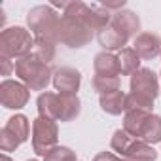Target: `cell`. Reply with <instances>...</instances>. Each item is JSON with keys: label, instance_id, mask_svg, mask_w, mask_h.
<instances>
[{"label": "cell", "instance_id": "28", "mask_svg": "<svg viewBox=\"0 0 161 161\" xmlns=\"http://www.w3.org/2000/svg\"><path fill=\"white\" fill-rule=\"evenodd\" d=\"M2 161H12V159H10V157H8L6 153H2Z\"/></svg>", "mask_w": 161, "mask_h": 161}, {"label": "cell", "instance_id": "8", "mask_svg": "<svg viewBox=\"0 0 161 161\" xmlns=\"http://www.w3.org/2000/svg\"><path fill=\"white\" fill-rule=\"evenodd\" d=\"M29 133H31L29 118L23 114L12 116L6 121V125L2 127V131H0V150L2 152L17 150L23 142L29 140Z\"/></svg>", "mask_w": 161, "mask_h": 161}, {"label": "cell", "instance_id": "1", "mask_svg": "<svg viewBox=\"0 0 161 161\" xmlns=\"http://www.w3.org/2000/svg\"><path fill=\"white\" fill-rule=\"evenodd\" d=\"M86 2H68L61 15L59 42L70 49H80L93 40V31L86 23Z\"/></svg>", "mask_w": 161, "mask_h": 161}, {"label": "cell", "instance_id": "2", "mask_svg": "<svg viewBox=\"0 0 161 161\" xmlns=\"http://www.w3.org/2000/svg\"><path fill=\"white\" fill-rule=\"evenodd\" d=\"M129 86H131V93H127V110L140 108V110L152 112L153 103L161 93L157 74L152 68H140L131 76Z\"/></svg>", "mask_w": 161, "mask_h": 161}, {"label": "cell", "instance_id": "5", "mask_svg": "<svg viewBox=\"0 0 161 161\" xmlns=\"http://www.w3.org/2000/svg\"><path fill=\"white\" fill-rule=\"evenodd\" d=\"M27 25L34 38H49L59 44L61 34V15L51 6H36L27 14Z\"/></svg>", "mask_w": 161, "mask_h": 161}, {"label": "cell", "instance_id": "9", "mask_svg": "<svg viewBox=\"0 0 161 161\" xmlns=\"http://www.w3.org/2000/svg\"><path fill=\"white\" fill-rule=\"evenodd\" d=\"M31 99V89L17 80H4L0 84V103L8 110L23 108Z\"/></svg>", "mask_w": 161, "mask_h": 161}, {"label": "cell", "instance_id": "13", "mask_svg": "<svg viewBox=\"0 0 161 161\" xmlns=\"http://www.w3.org/2000/svg\"><path fill=\"white\" fill-rule=\"evenodd\" d=\"M133 46H135V51L144 61H152L157 55H161V38L155 32H140L135 38Z\"/></svg>", "mask_w": 161, "mask_h": 161}, {"label": "cell", "instance_id": "6", "mask_svg": "<svg viewBox=\"0 0 161 161\" xmlns=\"http://www.w3.org/2000/svg\"><path fill=\"white\" fill-rule=\"evenodd\" d=\"M34 49V38L23 27H10L0 34V55L8 59H23Z\"/></svg>", "mask_w": 161, "mask_h": 161}, {"label": "cell", "instance_id": "10", "mask_svg": "<svg viewBox=\"0 0 161 161\" xmlns=\"http://www.w3.org/2000/svg\"><path fill=\"white\" fill-rule=\"evenodd\" d=\"M53 87L59 95H76L82 84V74L72 66H59L53 72Z\"/></svg>", "mask_w": 161, "mask_h": 161}, {"label": "cell", "instance_id": "29", "mask_svg": "<svg viewBox=\"0 0 161 161\" xmlns=\"http://www.w3.org/2000/svg\"><path fill=\"white\" fill-rule=\"evenodd\" d=\"M27 161H38V159H27Z\"/></svg>", "mask_w": 161, "mask_h": 161}, {"label": "cell", "instance_id": "19", "mask_svg": "<svg viewBox=\"0 0 161 161\" xmlns=\"http://www.w3.org/2000/svg\"><path fill=\"white\" fill-rule=\"evenodd\" d=\"M119 64H121V74L123 76H133L135 72H138L140 66V55L135 51V47H125L119 51Z\"/></svg>", "mask_w": 161, "mask_h": 161}, {"label": "cell", "instance_id": "23", "mask_svg": "<svg viewBox=\"0 0 161 161\" xmlns=\"http://www.w3.org/2000/svg\"><path fill=\"white\" fill-rule=\"evenodd\" d=\"M133 140V136L129 135V133H125L123 129H118V131H114V135H112V140H110V146H112V150L114 152H118L119 155L123 153V150L127 148V144Z\"/></svg>", "mask_w": 161, "mask_h": 161}, {"label": "cell", "instance_id": "12", "mask_svg": "<svg viewBox=\"0 0 161 161\" xmlns=\"http://www.w3.org/2000/svg\"><path fill=\"white\" fill-rule=\"evenodd\" d=\"M93 70H95V76H103V78H119V76H121L119 57L114 55V53H110V51H101V53L95 55Z\"/></svg>", "mask_w": 161, "mask_h": 161}, {"label": "cell", "instance_id": "21", "mask_svg": "<svg viewBox=\"0 0 161 161\" xmlns=\"http://www.w3.org/2000/svg\"><path fill=\"white\" fill-rule=\"evenodd\" d=\"M121 82L119 78H103V76H93V87L99 95H104V93H110V91H116L119 89Z\"/></svg>", "mask_w": 161, "mask_h": 161}, {"label": "cell", "instance_id": "30", "mask_svg": "<svg viewBox=\"0 0 161 161\" xmlns=\"http://www.w3.org/2000/svg\"><path fill=\"white\" fill-rule=\"evenodd\" d=\"M159 76H161V74H159Z\"/></svg>", "mask_w": 161, "mask_h": 161}, {"label": "cell", "instance_id": "25", "mask_svg": "<svg viewBox=\"0 0 161 161\" xmlns=\"http://www.w3.org/2000/svg\"><path fill=\"white\" fill-rule=\"evenodd\" d=\"M0 63H2V76H10L15 70V64L12 63V59L8 57H0Z\"/></svg>", "mask_w": 161, "mask_h": 161}, {"label": "cell", "instance_id": "27", "mask_svg": "<svg viewBox=\"0 0 161 161\" xmlns=\"http://www.w3.org/2000/svg\"><path fill=\"white\" fill-rule=\"evenodd\" d=\"M4 21H6V17H4V10H0V25H4Z\"/></svg>", "mask_w": 161, "mask_h": 161}, {"label": "cell", "instance_id": "7", "mask_svg": "<svg viewBox=\"0 0 161 161\" xmlns=\"http://www.w3.org/2000/svg\"><path fill=\"white\" fill-rule=\"evenodd\" d=\"M57 140H59L57 121L38 116L32 121V150H34V153L40 157H46L55 146H59Z\"/></svg>", "mask_w": 161, "mask_h": 161}, {"label": "cell", "instance_id": "17", "mask_svg": "<svg viewBox=\"0 0 161 161\" xmlns=\"http://www.w3.org/2000/svg\"><path fill=\"white\" fill-rule=\"evenodd\" d=\"M36 104H38V116L59 121V108H61V95L59 93H51V91L40 93Z\"/></svg>", "mask_w": 161, "mask_h": 161}, {"label": "cell", "instance_id": "22", "mask_svg": "<svg viewBox=\"0 0 161 161\" xmlns=\"http://www.w3.org/2000/svg\"><path fill=\"white\" fill-rule=\"evenodd\" d=\"M44 161H78L76 159V152L66 148V146H55L46 157Z\"/></svg>", "mask_w": 161, "mask_h": 161}, {"label": "cell", "instance_id": "24", "mask_svg": "<svg viewBox=\"0 0 161 161\" xmlns=\"http://www.w3.org/2000/svg\"><path fill=\"white\" fill-rule=\"evenodd\" d=\"M93 161H127V159L118 157V155H114L112 152H101V153H97V155L93 157Z\"/></svg>", "mask_w": 161, "mask_h": 161}, {"label": "cell", "instance_id": "14", "mask_svg": "<svg viewBox=\"0 0 161 161\" xmlns=\"http://www.w3.org/2000/svg\"><path fill=\"white\" fill-rule=\"evenodd\" d=\"M110 23L114 27H118L121 32H125L129 38H136L140 34V17L131 10H119V12L112 14Z\"/></svg>", "mask_w": 161, "mask_h": 161}, {"label": "cell", "instance_id": "15", "mask_svg": "<svg viewBox=\"0 0 161 161\" xmlns=\"http://www.w3.org/2000/svg\"><path fill=\"white\" fill-rule=\"evenodd\" d=\"M123 159L127 161H155L157 159V152L152 148V144H146L138 138H133L127 148L121 153Z\"/></svg>", "mask_w": 161, "mask_h": 161}, {"label": "cell", "instance_id": "26", "mask_svg": "<svg viewBox=\"0 0 161 161\" xmlns=\"http://www.w3.org/2000/svg\"><path fill=\"white\" fill-rule=\"evenodd\" d=\"M101 6H103L104 10H108V12H110V10H118V12H119V10L125 8V2H123V0H121V2H104V4H101Z\"/></svg>", "mask_w": 161, "mask_h": 161}, {"label": "cell", "instance_id": "11", "mask_svg": "<svg viewBox=\"0 0 161 161\" xmlns=\"http://www.w3.org/2000/svg\"><path fill=\"white\" fill-rule=\"evenodd\" d=\"M97 40H99V44L104 47V51L114 53V51L125 49V46H127V42H129V36L110 23L108 27H104L103 31L97 32Z\"/></svg>", "mask_w": 161, "mask_h": 161}, {"label": "cell", "instance_id": "18", "mask_svg": "<svg viewBox=\"0 0 161 161\" xmlns=\"http://www.w3.org/2000/svg\"><path fill=\"white\" fill-rule=\"evenodd\" d=\"M82 112V103L78 95H61V108H59V121L68 123L76 119Z\"/></svg>", "mask_w": 161, "mask_h": 161}, {"label": "cell", "instance_id": "4", "mask_svg": "<svg viewBox=\"0 0 161 161\" xmlns=\"http://www.w3.org/2000/svg\"><path fill=\"white\" fill-rule=\"evenodd\" d=\"M15 74L31 91H46L49 82H53L51 64L40 61L34 53L15 61Z\"/></svg>", "mask_w": 161, "mask_h": 161}, {"label": "cell", "instance_id": "16", "mask_svg": "<svg viewBox=\"0 0 161 161\" xmlns=\"http://www.w3.org/2000/svg\"><path fill=\"white\" fill-rule=\"evenodd\" d=\"M101 108L103 112L110 116L125 114L127 112V93H123L121 89H116V91L101 95Z\"/></svg>", "mask_w": 161, "mask_h": 161}, {"label": "cell", "instance_id": "20", "mask_svg": "<svg viewBox=\"0 0 161 161\" xmlns=\"http://www.w3.org/2000/svg\"><path fill=\"white\" fill-rule=\"evenodd\" d=\"M32 53L44 61V63H51L55 59V53H57V42L55 40H49V38H34V49Z\"/></svg>", "mask_w": 161, "mask_h": 161}, {"label": "cell", "instance_id": "3", "mask_svg": "<svg viewBox=\"0 0 161 161\" xmlns=\"http://www.w3.org/2000/svg\"><path fill=\"white\" fill-rule=\"evenodd\" d=\"M123 131L146 144H157L161 142V116L140 108H129L123 116Z\"/></svg>", "mask_w": 161, "mask_h": 161}]
</instances>
